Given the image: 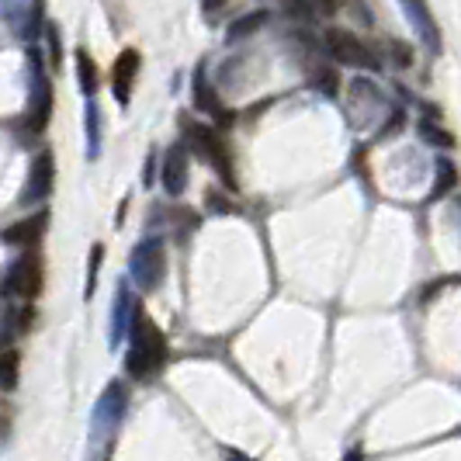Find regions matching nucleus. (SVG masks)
<instances>
[{
    "label": "nucleus",
    "instance_id": "1",
    "mask_svg": "<svg viewBox=\"0 0 461 461\" xmlns=\"http://www.w3.org/2000/svg\"><path fill=\"white\" fill-rule=\"evenodd\" d=\"M167 365V340L157 323L136 309V330H132V350H129V371L136 378H153Z\"/></svg>",
    "mask_w": 461,
    "mask_h": 461
},
{
    "label": "nucleus",
    "instance_id": "2",
    "mask_svg": "<svg viewBox=\"0 0 461 461\" xmlns=\"http://www.w3.org/2000/svg\"><path fill=\"white\" fill-rule=\"evenodd\" d=\"M326 49H330V56H333L337 63H344V67H357V69L378 67L375 52H371L354 32H344V28H330V32H326Z\"/></svg>",
    "mask_w": 461,
    "mask_h": 461
},
{
    "label": "nucleus",
    "instance_id": "3",
    "mask_svg": "<svg viewBox=\"0 0 461 461\" xmlns=\"http://www.w3.org/2000/svg\"><path fill=\"white\" fill-rule=\"evenodd\" d=\"M187 142L205 157L222 177H226V185H236V177H232V167H230V149H226V142L215 136V129H208V125H187Z\"/></svg>",
    "mask_w": 461,
    "mask_h": 461
},
{
    "label": "nucleus",
    "instance_id": "4",
    "mask_svg": "<svg viewBox=\"0 0 461 461\" xmlns=\"http://www.w3.org/2000/svg\"><path fill=\"white\" fill-rule=\"evenodd\" d=\"M42 260L35 254L22 257L14 267H11V275H7V292L11 295H18V299H35L39 292H42Z\"/></svg>",
    "mask_w": 461,
    "mask_h": 461
},
{
    "label": "nucleus",
    "instance_id": "5",
    "mask_svg": "<svg viewBox=\"0 0 461 461\" xmlns=\"http://www.w3.org/2000/svg\"><path fill=\"white\" fill-rule=\"evenodd\" d=\"M56 185V163L52 153H39L32 170H28V187H24V202H42L49 198V191Z\"/></svg>",
    "mask_w": 461,
    "mask_h": 461
},
{
    "label": "nucleus",
    "instance_id": "6",
    "mask_svg": "<svg viewBox=\"0 0 461 461\" xmlns=\"http://www.w3.org/2000/svg\"><path fill=\"white\" fill-rule=\"evenodd\" d=\"M136 73H139V52L136 49H125V52L115 59V69H112V84H115V94L122 104L129 101V91H132Z\"/></svg>",
    "mask_w": 461,
    "mask_h": 461
},
{
    "label": "nucleus",
    "instance_id": "7",
    "mask_svg": "<svg viewBox=\"0 0 461 461\" xmlns=\"http://www.w3.org/2000/svg\"><path fill=\"white\" fill-rule=\"evenodd\" d=\"M187 185V157L181 146H174L170 153H167V160H163V187L170 191V194H181Z\"/></svg>",
    "mask_w": 461,
    "mask_h": 461
},
{
    "label": "nucleus",
    "instance_id": "8",
    "mask_svg": "<svg viewBox=\"0 0 461 461\" xmlns=\"http://www.w3.org/2000/svg\"><path fill=\"white\" fill-rule=\"evenodd\" d=\"M46 222H49L46 212H35V215H28L22 222H14L11 230L4 232V240H7V243H35V240H42Z\"/></svg>",
    "mask_w": 461,
    "mask_h": 461
},
{
    "label": "nucleus",
    "instance_id": "9",
    "mask_svg": "<svg viewBox=\"0 0 461 461\" xmlns=\"http://www.w3.org/2000/svg\"><path fill=\"white\" fill-rule=\"evenodd\" d=\"M402 7H406V14H410V22L416 24V32L438 49V24H434V18H430L427 4H423V0H402Z\"/></svg>",
    "mask_w": 461,
    "mask_h": 461
},
{
    "label": "nucleus",
    "instance_id": "10",
    "mask_svg": "<svg viewBox=\"0 0 461 461\" xmlns=\"http://www.w3.org/2000/svg\"><path fill=\"white\" fill-rule=\"evenodd\" d=\"M18 350H0V389H14L18 385Z\"/></svg>",
    "mask_w": 461,
    "mask_h": 461
},
{
    "label": "nucleus",
    "instance_id": "11",
    "mask_svg": "<svg viewBox=\"0 0 461 461\" xmlns=\"http://www.w3.org/2000/svg\"><path fill=\"white\" fill-rule=\"evenodd\" d=\"M267 22V11H257V14H247V18H240V22L230 28V39H243V35H250V32H257L260 24Z\"/></svg>",
    "mask_w": 461,
    "mask_h": 461
},
{
    "label": "nucleus",
    "instance_id": "12",
    "mask_svg": "<svg viewBox=\"0 0 461 461\" xmlns=\"http://www.w3.org/2000/svg\"><path fill=\"white\" fill-rule=\"evenodd\" d=\"M77 67H80V84H84V91L94 94V87H97V69H94L91 56H87L84 49L77 52Z\"/></svg>",
    "mask_w": 461,
    "mask_h": 461
},
{
    "label": "nucleus",
    "instance_id": "13",
    "mask_svg": "<svg viewBox=\"0 0 461 461\" xmlns=\"http://www.w3.org/2000/svg\"><path fill=\"white\" fill-rule=\"evenodd\" d=\"M420 136H423V142H434V146H455V139L447 136V132H440L438 125H423Z\"/></svg>",
    "mask_w": 461,
    "mask_h": 461
},
{
    "label": "nucleus",
    "instance_id": "14",
    "mask_svg": "<svg viewBox=\"0 0 461 461\" xmlns=\"http://www.w3.org/2000/svg\"><path fill=\"white\" fill-rule=\"evenodd\" d=\"M285 7H288V11L295 14V18H302V22H305V18L312 14V7H309V0H285Z\"/></svg>",
    "mask_w": 461,
    "mask_h": 461
},
{
    "label": "nucleus",
    "instance_id": "15",
    "mask_svg": "<svg viewBox=\"0 0 461 461\" xmlns=\"http://www.w3.org/2000/svg\"><path fill=\"white\" fill-rule=\"evenodd\" d=\"M455 185V170H451V167H447V163H444V167H440V177H438V191H434V194H444V191H447V187Z\"/></svg>",
    "mask_w": 461,
    "mask_h": 461
},
{
    "label": "nucleus",
    "instance_id": "16",
    "mask_svg": "<svg viewBox=\"0 0 461 461\" xmlns=\"http://www.w3.org/2000/svg\"><path fill=\"white\" fill-rule=\"evenodd\" d=\"M393 56L402 63V67H410V63H413V52L402 46V42H393Z\"/></svg>",
    "mask_w": 461,
    "mask_h": 461
},
{
    "label": "nucleus",
    "instance_id": "17",
    "mask_svg": "<svg viewBox=\"0 0 461 461\" xmlns=\"http://www.w3.org/2000/svg\"><path fill=\"white\" fill-rule=\"evenodd\" d=\"M312 4H316L323 14H337V11L344 7V0H312Z\"/></svg>",
    "mask_w": 461,
    "mask_h": 461
},
{
    "label": "nucleus",
    "instance_id": "18",
    "mask_svg": "<svg viewBox=\"0 0 461 461\" xmlns=\"http://www.w3.org/2000/svg\"><path fill=\"white\" fill-rule=\"evenodd\" d=\"M202 7H205L208 14H215L219 7H226V0H202Z\"/></svg>",
    "mask_w": 461,
    "mask_h": 461
},
{
    "label": "nucleus",
    "instance_id": "19",
    "mask_svg": "<svg viewBox=\"0 0 461 461\" xmlns=\"http://www.w3.org/2000/svg\"><path fill=\"white\" fill-rule=\"evenodd\" d=\"M232 461H250V458H243V455H232Z\"/></svg>",
    "mask_w": 461,
    "mask_h": 461
}]
</instances>
